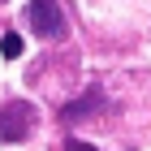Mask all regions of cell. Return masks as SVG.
Here are the masks:
<instances>
[{
    "instance_id": "obj_1",
    "label": "cell",
    "mask_w": 151,
    "mask_h": 151,
    "mask_svg": "<svg viewBox=\"0 0 151 151\" xmlns=\"http://www.w3.org/2000/svg\"><path fill=\"white\" fill-rule=\"evenodd\" d=\"M26 22L39 39H65V13L56 0H30L26 4Z\"/></svg>"
},
{
    "instance_id": "obj_2",
    "label": "cell",
    "mask_w": 151,
    "mask_h": 151,
    "mask_svg": "<svg viewBox=\"0 0 151 151\" xmlns=\"http://www.w3.org/2000/svg\"><path fill=\"white\" fill-rule=\"evenodd\" d=\"M30 129H35V104L13 99V104L0 108V138H4V142H22V138H30Z\"/></svg>"
},
{
    "instance_id": "obj_3",
    "label": "cell",
    "mask_w": 151,
    "mask_h": 151,
    "mask_svg": "<svg viewBox=\"0 0 151 151\" xmlns=\"http://www.w3.org/2000/svg\"><path fill=\"white\" fill-rule=\"evenodd\" d=\"M99 108H104V91H99V86H86V91H82L73 104H65V108H60V116L73 125V121H86V116H95Z\"/></svg>"
},
{
    "instance_id": "obj_4",
    "label": "cell",
    "mask_w": 151,
    "mask_h": 151,
    "mask_svg": "<svg viewBox=\"0 0 151 151\" xmlns=\"http://www.w3.org/2000/svg\"><path fill=\"white\" fill-rule=\"evenodd\" d=\"M0 56H22V35H4V39H0Z\"/></svg>"
},
{
    "instance_id": "obj_5",
    "label": "cell",
    "mask_w": 151,
    "mask_h": 151,
    "mask_svg": "<svg viewBox=\"0 0 151 151\" xmlns=\"http://www.w3.org/2000/svg\"><path fill=\"white\" fill-rule=\"evenodd\" d=\"M65 151H95L91 142H82V138H65Z\"/></svg>"
},
{
    "instance_id": "obj_6",
    "label": "cell",
    "mask_w": 151,
    "mask_h": 151,
    "mask_svg": "<svg viewBox=\"0 0 151 151\" xmlns=\"http://www.w3.org/2000/svg\"><path fill=\"white\" fill-rule=\"evenodd\" d=\"M0 4H4V0H0Z\"/></svg>"
}]
</instances>
